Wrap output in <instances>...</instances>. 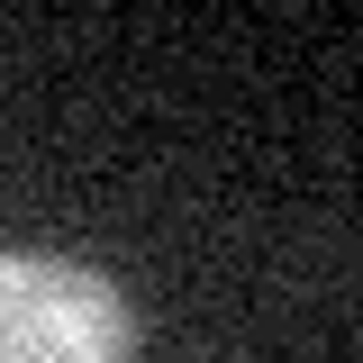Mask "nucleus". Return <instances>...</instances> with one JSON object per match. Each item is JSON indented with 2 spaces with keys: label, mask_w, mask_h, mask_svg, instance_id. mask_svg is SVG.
Here are the masks:
<instances>
[{
  "label": "nucleus",
  "mask_w": 363,
  "mask_h": 363,
  "mask_svg": "<svg viewBox=\"0 0 363 363\" xmlns=\"http://www.w3.org/2000/svg\"><path fill=\"white\" fill-rule=\"evenodd\" d=\"M0 363H136V309L100 264L0 245Z\"/></svg>",
  "instance_id": "obj_1"
}]
</instances>
